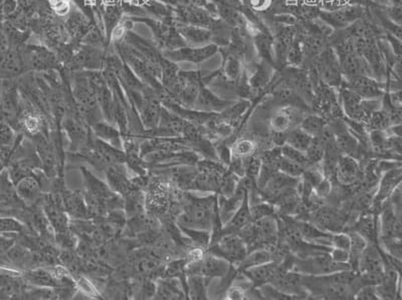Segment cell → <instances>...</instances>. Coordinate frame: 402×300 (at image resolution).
<instances>
[{"label": "cell", "instance_id": "obj_1", "mask_svg": "<svg viewBox=\"0 0 402 300\" xmlns=\"http://www.w3.org/2000/svg\"><path fill=\"white\" fill-rule=\"evenodd\" d=\"M219 213L217 194L196 196L193 192L184 191L181 209L175 216L177 225L184 228L198 229L212 232L215 217Z\"/></svg>", "mask_w": 402, "mask_h": 300}, {"label": "cell", "instance_id": "obj_2", "mask_svg": "<svg viewBox=\"0 0 402 300\" xmlns=\"http://www.w3.org/2000/svg\"><path fill=\"white\" fill-rule=\"evenodd\" d=\"M84 181L85 198L91 212L92 219L103 218L113 210L124 209V199L115 193L107 184L96 176L87 166L80 167Z\"/></svg>", "mask_w": 402, "mask_h": 300}, {"label": "cell", "instance_id": "obj_3", "mask_svg": "<svg viewBox=\"0 0 402 300\" xmlns=\"http://www.w3.org/2000/svg\"><path fill=\"white\" fill-rule=\"evenodd\" d=\"M70 77L71 94L80 117L86 120L90 127L104 120L103 113L87 80L86 72L70 73Z\"/></svg>", "mask_w": 402, "mask_h": 300}, {"label": "cell", "instance_id": "obj_4", "mask_svg": "<svg viewBox=\"0 0 402 300\" xmlns=\"http://www.w3.org/2000/svg\"><path fill=\"white\" fill-rule=\"evenodd\" d=\"M28 73H47L61 70L60 58L53 49L44 44H27L20 49Z\"/></svg>", "mask_w": 402, "mask_h": 300}, {"label": "cell", "instance_id": "obj_5", "mask_svg": "<svg viewBox=\"0 0 402 300\" xmlns=\"http://www.w3.org/2000/svg\"><path fill=\"white\" fill-rule=\"evenodd\" d=\"M106 56L107 53L102 47L82 44L75 49L70 60L63 65L68 73L103 70Z\"/></svg>", "mask_w": 402, "mask_h": 300}, {"label": "cell", "instance_id": "obj_6", "mask_svg": "<svg viewBox=\"0 0 402 300\" xmlns=\"http://www.w3.org/2000/svg\"><path fill=\"white\" fill-rule=\"evenodd\" d=\"M350 264L338 263L325 254L313 255V256L293 259L292 270L303 274V275L318 276L338 273V271L350 270ZM353 270V269H352Z\"/></svg>", "mask_w": 402, "mask_h": 300}, {"label": "cell", "instance_id": "obj_7", "mask_svg": "<svg viewBox=\"0 0 402 300\" xmlns=\"http://www.w3.org/2000/svg\"><path fill=\"white\" fill-rule=\"evenodd\" d=\"M207 252L217 255L236 265L248 254V247L245 241L238 234H226L221 236L219 241L207 248Z\"/></svg>", "mask_w": 402, "mask_h": 300}, {"label": "cell", "instance_id": "obj_8", "mask_svg": "<svg viewBox=\"0 0 402 300\" xmlns=\"http://www.w3.org/2000/svg\"><path fill=\"white\" fill-rule=\"evenodd\" d=\"M67 18L63 20L66 32H67L70 44L77 49L84 42L87 35L92 32L95 27L93 20L83 13L77 6H72Z\"/></svg>", "mask_w": 402, "mask_h": 300}, {"label": "cell", "instance_id": "obj_9", "mask_svg": "<svg viewBox=\"0 0 402 300\" xmlns=\"http://www.w3.org/2000/svg\"><path fill=\"white\" fill-rule=\"evenodd\" d=\"M219 51V46L215 42H210L207 46H182L179 49H172V51H161L162 56L167 60L173 63H201L203 61L209 60Z\"/></svg>", "mask_w": 402, "mask_h": 300}, {"label": "cell", "instance_id": "obj_10", "mask_svg": "<svg viewBox=\"0 0 402 300\" xmlns=\"http://www.w3.org/2000/svg\"><path fill=\"white\" fill-rule=\"evenodd\" d=\"M317 72L321 75V82L327 86L338 87L342 84V74L340 70L339 60L334 49L331 47H325L319 54L317 60Z\"/></svg>", "mask_w": 402, "mask_h": 300}, {"label": "cell", "instance_id": "obj_11", "mask_svg": "<svg viewBox=\"0 0 402 300\" xmlns=\"http://www.w3.org/2000/svg\"><path fill=\"white\" fill-rule=\"evenodd\" d=\"M269 285H273L281 294L290 295L295 299H309L310 297L303 282V274L292 270V269L279 274Z\"/></svg>", "mask_w": 402, "mask_h": 300}, {"label": "cell", "instance_id": "obj_12", "mask_svg": "<svg viewBox=\"0 0 402 300\" xmlns=\"http://www.w3.org/2000/svg\"><path fill=\"white\" fill-rule=\"evenodd\" d=\"M342 85L358 94L363 100L379 99L387 91L386 85L369 75H358L342 82Z\"/></svg>", "mask_w": 402, "mask_h": 300}, {"label": "cell", "instance_id": "obj_13", "mask_svg": "<svg viewBox=\"0 0 402 300\" xmlns=\"http://www.w3.org/2000/svg\"><path fill=\"white\" fill-rule=\"evenodd\" d=\"M61 202L65 211L71 220H87L92 219L91 212L87 206L84 192L80 190H68L65 187L61 190Z\"/></svg>", "mask_w": 402, "mask_h": 300}, {"label": "cell", "instance_id": "obj_14", "mask_svg": "<svg viewBox=\"0 0 402 300\" xmlns=\"http://www.w3.org/2000/svg\"><path fill=\"white\" fill-rule=\"evenodd\" d=\"M103 174L105 175L109 187L122 197L132 189L136 188L133 183V175L130 174L125 163L110 165L106 168Z\"/></svg>", "mask_w": 402, "mask_h": 300}, {"label": "cell", "instance_id": "obj_15", "mask_svg": "<svg viewBox=\"0 0 402 300\" xmlns=\"http://www.w3.org/2000/svg\"><path fill=\"white\" fill-rule=\"evenodd\" d=\"M27 74L20 49H8L0 53V80H18Z\"/></svg>", "mask_w": 402, "mask_h": 300}, {"label": "cell", "instance_id": "obj_16", "mask_svg": "<svg viewBox=\"0 0 402 300\" xmlns=\"http://www.w3.org/2000/svg\"><path fill=\"white\" fill-rule=\"evenodd\" d=\"M401 165L383 172L382 176L380 177L379 182H378L377 190L373 195L372 207L379 209L382 203L389 199L392 192L401 185Z\"/></svg>", "mask_w": 402, "mask_h": 300}, {"label": "cell", "instance_id": "obj_17", "mask_svg": "<svg viewBox=\"0 0 402 300\" xmlns=\"http://www.w3.org/2000/svg\"><path fill=\"white\" fill-rule=\"evenodd\" d=\"M363 176L360 163L352 156L340 154L336 169V181L342 186H349L361 180Z\"/></svg>", "mask_w": 402, "mask_h": 300}, {"label": "cell", "instance_id": "obj_18", "mask_svg": "<svg viewBox=\"0 0 402 300\" xmlns=\"http://www.w3.org/2000/svg\"><path fill=\"white\" fill-rule=\"evenodd\" d=\"M356 271L359 273L383 275L384 264H383L379 245L368 243L357 262Z\"/></svg>", "mask_w": 402, "mask_h": 300}, {"label": "cell", "instance_id": "obj_19", "mask_svg": "<svg viewBox=\"0 0 402 300\" xmlns=\"http://www.w3.org/2000/svg\"><path fill=\"white\" fill-rule=\"evenodd\" d=\"M16 190L18 197L25 203V206L32 207L39 204L44 191L37 176L25 177L16 184Z\"/></svg>", "mask_w": 402, "mask_h": 300}, {"label": "cell", "instance_id": "obj_20", "mask_svg": "<svg viewBox=\"0 0 402 300\" xmlns=\"http://www.w3.org/2000/svg\"><path fill=\"white\" fill-rule=\"evenodd\" d=\"M174 23L177 32L183 39L186 46H207L214 39V32L209 28L197 27V25H183V23Z\"/></svg>", "mask_w": 402, "mask_h": 300}, {"label": "cell", "instance_id": "obj_21", "mask_svg": "<svg viewBox=\"0 0 402 300\" xmlns=\"http://www.w3.org/2000/svg\"><path fill=\"white\" fill-rule=\"evenodd\" d=\"M188 290L178 278L160 277L156 280V292L153 299H186Z\"/></svg>", "mask_w": 402, "mask_h": 300}, {"label": "cell", "instance_id": "obj_22", "mask_svg": "<svg viewBox=\"0 0 402 300\" xmlns=\"http://www.w3.org/2000/svg\"><path fill=\"white\" fill-rule=\"evenodd\" d=\"M233 104V101L222 100L214 92L210 91L207 85H202L193 108L201 112L219 113Z\"/></svg>", "mask_w": 402, "mask_h": 300}, {"label": "cell", "instance_id": "obj_23", "mask_svg": "<svg viewBox=\"0 0 402 300\" xmlns=\"http://www.w3.org/2000/svg\"><path fill=\"white\" fill-rule=\"evenodd\" d=\"M351 230L360 234L368 243L378 244L379 239V220H378V212L370 213L366 212L353 223Z\"/></svg>", "mask_w": 402, "mask_h": 300}, {"label": "cell", "instance_id": "obj_24", "mask_svg": "<svg viewBox=\"0 0 402 300\" xmlns=\"http://www.w3.org/2000/svg\"><path fill=\"white\" fill-rule=\"evenodd\" d=\"M252 213H250V198H248V191L243 198V203L240 208L236 210L235 214L226 224L222 225L221 236L226 234H238L243 230L245 226L252 223Z\"/></svg>", "mask_w": 402, "mask_h": 300}, {"label": "cell", "instance_id": "obj_25", "mask_svg": "<svg viewBox=\"0 0 402 300\" xmlns=\"http://www.w3.org/2000/svg\"><path fill=\"white\" fill-rule=\"evenodd\" d=\"M91 129L95 137L105 142V143L110 144V145L123 150L122 133L114 125L111 124L106 120H102L100 122L94 124Z\"/></svg>", "mask_w": 402, "mask_h": 300}, {"label": "cell", "instance_id": "obj_26", "mask_svg": "<svg viewBox=\"0 0 402 300\" xmlns=\"http://www.w3.org/2000/svg\"><path fill=\"white\" fill-rule=\"evenodd\" d=\"M123 199L127 219L146 213V195L143 189H132L126 195L123 196Z\"/></svg>", "mask_w": 402, "mask_h": 300}, {"label": "cell", "instance_id": "obj_27", "mask_svg": "<svg viewBox=\"0 0 402 300\" xmlns=\"http://www.w3.org/2000/svg\"><path fill=\"white\" fill-rule=\"evenodd\" d=\"M363 11L359 7H350L343 11H333V13H321V18L329 25L336 27H347L349 23H355L361 18Z\"/></svg>", "mask_w": 402, "mask_h": 300}, {"label": "cell", "instance_id": "obj_28", "mask_svg": "<svg viewBox=\"0 0 402 300\" xmlns=\"http://www.w3.org/2000/svg\"><path fill=\"white\" fill-rule=\"evenodd\" d=\"M23 280L28 285L35 287L54 288L56 285V278L51 273V268L47 267H35L28 269L21 273Z\"/></svg>", "mask_w": 402, "mask_h": 300}, {"label": "cell", "instance_id": "obj_29", "mask_svg": "<svg viewBox=\"0 0 402 300\" xmlns=\"http://www.w3.org/2000/svg\"><path fill=\"white\" fill-rule=\"evenodd\" d=\"M273 261H275V249L260 248V249L248 252L245 258L236 264L235 266L238 270L241 271Z\"/></svg>", "mask_w": 402, "mask_h": 300}, {"label": "cell", "instance_id": "obj_30", "mask_svg": "<svg viewBox=\"0 0 402 300\" xmlns=\"http://www.w3.org/2000/svg\"><path fill=\"white\" fill-rule=\"evenodd\" d=\"M255 47L257 53L268 65H275V54H274V40L271 35L264 32H257L255 37Z\"/></svg>", "mask_w": 402, "mask_h": 300}, {"label": "cell", "instance_id": "obj_31", "mask_svg": "<svg viewBox=\"0 0 402 300\" xmlns=\"http://www.w3.org/2000/svg\"><path fill=\"white\" fill-rule=\"evenodd\" d=\"M224 61H222L221 72L224 77L231 82H238L243 77V65L240 56L229 53L224 54Z\"/></svg>", "mask_w": 402, "mask_h": 300}, {"label": "cell", "instance_id": "obj_32", "mask_svg": "<svg viewBox=\"0 0 402 300\" xmlns=\"http://www.w3.org/2000/svg\"><path fill=\"white\" fill-rule=\"evenodd\" d=\"M210 281L201 275H188V299H207Z\"/></svg>", "mask_w": 402, "mask_h": 300}, {"label": "cell", "instance_id": "obj_33", "mask_svg": "<svg viewBox=\"0 0 402 300\" xmlns=\"http://www.w3.org/2000/svg\"><path fill=\"white\" fill-rule=\"evenodd\" d=\"M313 139V137L310 136L304 130L298 127H295V129H291L288 132L287 135H286L285 144L305 153L307 149L309 148V146L311 145Z\"/></svg>", "mask_w": 402, "mask_h": 300}, {"label": "cell", "instance_id": "obj_34", "mask_svg": "<svg viewBox=\"0 0 402 300\" xmlns=\"http://www.w3.org/2000/svg\"><path fill=\"white\" fill-rule=\"evenodd\" d=\"M328 120L319 115H309L302 120L300 127L310 136L316 138L321 136L328 127Z\"/></svg>", "mask_w": 402, "mask_h": 300}, {"label": "cell", "instance_id": "obj_35", "mask_svg": "<svg viewBox=\"0 0 402 300\" xmlns=\"http://www.w3.org/2000/svg\"><path fill=\"white\" fill-rule=\"evenodd\" d=\"M273 166L276 168L278 171L281 173L288 175V176L294 177V178H301L303 173H304L305 168L293 161L287 159V158L281 156L280 154L276 156V159L274 160Z\"/></svg>", "mask_w": 402, "mask_h": 300}, {"label": "cell", "instance_id": "obj_36", "mask_svg": "<svg viewBox=\"0 0 402 300\" xmlns=\"http://www.w3.org/2000/svg\"><path fill=\"white\" fill-rule=\"evenodd\" d=\"M293 119L290 113L287 111L281 110L274 113L269 120V127L273 133L286 134L292 127Z\"/></svg>", "mask_w": 402, "mask_h": 300}, {"label": "cell", "instance_id": "obj_37", "mask_svg": "<svg viewBox=\"0 0 402 300\" xmlns=\"http://www.w3.org/2000/svg\"><path fill=\"white\" fill-rule=\"evenodd\" d=\"M248 86L252 91H262L269 86V82H271V75H269L264 63H259L254 74L252 75V77H248Z\"/></svg>", "mask_w": 402, "mask_h": 300}, {"label": "cell", "instance_id": "obj_38", "mask_svg": "<svg viewBox=\"0 0 402 300\" xmlns=\"http://www.w3.org/2000/svg\"><path fill=\"white\" fill-rule=\"evenodd\" d=\"M233 157L247 158L257 153V143L252 139L240 138L231 146Z\"/></svg>", "mask_w": 402, "mask_h": 300}, {"label": "cell", "instance_id": "obj_39", "mask_svg": "<svg viewBox=\"0 0 402 300\" xmlns=\"http://www.w3.org/2000/svg\"><path fill=\"white\" fill-rule=\"evenodd\" d=\"M240 182V177L231 173L229 169H226V171L224 172V175H222L217 195L224 196V197H231V196H233V194H235Z\"/></svg>", "mask_w": 402, "mask_h": 300}, {"label": "cell", "instance_id": "obj_40", "mask_svg": "<svg viewBox=\"0 0 402 300\" xmlns=\"http://www.w3.org/2000/svg\"><path fill=\"white\" fill-rule=\"evenodd\" d=\"M250 204L252 221L278 215V210H276L275 205L267 202V201L262 200L261 202L255 203V204H252V203Z\"/></svg>", "mask_w": 402, "mask_h": 300}, {"label": "cell", "instance_id": "obj_41", "mask_svg": "<svg viewBox=\"0 0 402 300\" xmlns=\"http://www.w3.org/2000/svg\"><path fill=\"white\" fill-rule=\"evenodd\" d=\"M280 151L281 156L287 158V159L293 161V162L297 163V164L301 165L305 169L310 166L308 159H307L306 154L301 152V151L297 150V149L291 147V146L287 145V144H284L281 146Z\"/></svg>", "mask_w": 402, "mask_h": 300}, {"label": "cell", "instance_id": "obj_42", "mask_svg": "<svg viewBox=\"0 0 402 300\" xmlns=\"http://www.w3.org/2000/svg\"><path fill=\"white\" fill-rule=\"evenodd\" d=\"M331 247L339 248V249L347 250L350 252L351 249V239L347 231H340L331 234Z\"/></svg>", "mask_w": 402, "mask_h": 300}, {"label": "cell", "instance_id": "obj_43", "mask_svg": "<svg viewBox=\"0 0 402 300\" xmlns=\"http://www.w3.org/2000/svg\"><path fill=\"white\" fill-rule=\"evenodd\" d=\"M333 190V182L324 177L323 179L313 188L314 195L320 200L330 197Z\"/></svg>", "mask_w": 402, "mask_h": 300}, {"label": "cell", "instance_id": "obj_44", "mask_svg": "<svg viewBox=\"0 0 402 300\" xmlns=\"http://www.w3.org/2000/svg\"><path fill=\"white\" fill-rule=\"evenodd\" d=\"M49 8L58 16H66L72 8V0H47Z\"/></svg>", "mask_w": 402, "mask_h": 300}, {"label": "cell", "instance_id": "obj_45", "mask_svg": "<svg viewBox=\"0 0 402 300\" xmlns=\"http://www.w3.org/2000/svg\"><path fill=\"white\" fill-rule=\"evenodd\" d=\"M16 239H18L16 233H0V258L16 244Z\"/></svg>", "mask_w": 402, "mask_h": 300}, {"label": "cell", "instance_id": "obj_46", "mask_svg": "<svg viewBox=\"0 0 402 300\" xmlns=\"http://www.w3.org/2000/svg\"><path fill=\"white\" fill-rule=\"evenodd\" d=\"M247 289L248 288L241 287V285H231V287L226 289L224 297L229 300L245 299H247Z\"/></svg>", "mask_w": 402, "mask_h": 300}, {"label": "cell", "instance_id": "obj_47", "mask_svg": "<svg viewBox=\"0 0 402 300\" xmlns=\"http://www.w3.org/2000/svg\"><path fill=\"white\" fill-rule=\"evenodd\" d=\"M375 287L376 285H366V287H361L360 289L356 292L354 299L379 300Z\"/></svg>", "mask_w": 402, "mask_h": 300}, {"label": "cell", "instance_id": "obj_48", "mask_svg": "<svg viewBox=\"0 0 402 300\" xmlns=\"http://www.w3.org/2000/svg\"><path fill=\"white\" fill-rule=\"evenodd\" d=\"M329 256L338 263L350 264L351 255L347 250L339 249V248L331 247L328 252Z\"/></svg>", "mask_w": 402, "mask_h": 300}, {"label": "cell", "instance_id": "obj_49", "mask_svg": "<svg viewBox=\"0 0 402 300\" xmlns=\"http://www.w3.org/2000/svg\"><path fill=\"white\" fill-rule=\"evenodd\" d=\"M4 20H0V53L9 49L8 40L4 28Z\"/></svg>", "mask_w": 402, "mask_h": 300}, {"label": "cell", "instance_id": "obj_50", "mask_svg": "<svg viewBox=\"0 0 402 300\" xmlns=\"http://www.w3.org/2000/svg\"><path fill=\"white\" fill-rule=\"evenodd\" d=\"M248 2L252 8L257 9V11H264V9L268 8L271 0H248Z\"/></svg>", "mask_w": 402, "mask_h": 300}]
</instances>
